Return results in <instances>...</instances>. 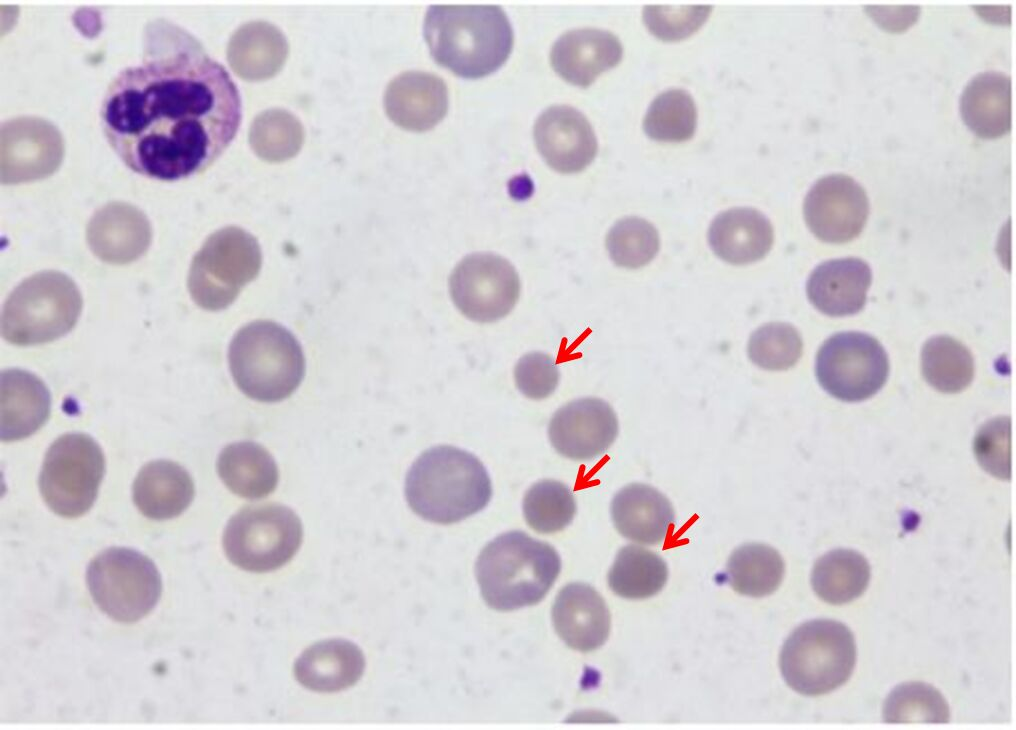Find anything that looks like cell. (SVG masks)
I'll return each instance as SVG.
<instances>
[{
    "label": "cell",
    "mask_w": 1016,
    "mask_h": 730,
    "mask_svg": "<svg viewBox=\"0 0 1016 730\" xmlns=\"http://www.w3.org/2000/svg\"><path fill=\"white\" fill-rule=\"evenodd\" d=\"M109 145L133 171L174 181L209 167L241 121L238 89L189 33L167 21L145 29L141 63L120 71L101 105Z\"/></svg>",
    "instance_id": "cell-1"
},
{
    "label": "cell",
    "mask_w": 1016,
    "mask_h": 730,
    "mask_svg": "<svg viewBox=\"0 0 1016 730\" xmlns=\"http://www.w3.org/2000/svg\"><path fill=\"white\" fill-rule=\"evenodd\" d=\"M424 36L434 60L466 78H479L505 63L514 34L497 5H432Z\"/></svg>",
    "instance_id": "cell-2"
},
{
    "label": "cell",
    "mask_w": 1016,
    "mask_h": 730,
    "mask_svg": "<svg viewBox=\"0 0 1016 730\" xmlns=\"http://www.w3.org/2000/svg\"><path fill=\"white\" fill-rule=\"evenodd\" d=\"M405 496L418 516L451 524L486 507L492 484L486 468L473 454L439 445L414 461L406 475Z\"/></svg>",
    "instance_id": "cell-3"
},
{
    "label": "cell",
    "mask_w": 1016,
    "mask_h": 730,
    "mask_svg": "<svg viewBox=\"0 0 1016 730\" xmlns=\"http://www.w3.org/2000/svg\"><path fill=\"white\" fill-rule=\"evenodd\" d=\"M561 570L553 546L522 531L497 536L480 552L475 566L481 595L495 610L510 611L538 603Z\"/></svg>",
    "instance_id": "cell-4"
},
{
    "label": "cell",
    "mask_w": 1016,
    "mask_h": 730,
    "mask_svg": "<svg viewBox=\"0 0 1016 730\" xmlns=\"http://www.w3.org/2000/svg\"><path fill=\"white\" fill-rule=\"evenodd\" d=\"M228 362L237 387L260 402L289 397L305 373L303 351L295 336L269 320L249 323L234 335Z\"/></svg>",
    "instance_id": "cell-5"
},
{
    "label": "cell",
    "mask_w": 1016,
    "mask_h": 730,
    "mask_svg": "<svg viewBox=\"0 0 1016 730\" xmlns=\"http://www.w3.org/2000/svg\"><path fill=\"white\" fill-rule=\"evenodd\" d=\"M856 663V644L841 622L817 619L798 626L786 639L779 666L789 687L806 696L829 693L843 685Z\"/></svg>",
    "instance_id": "cell-6"
},
{
    "label": "cell",
    "mask_w": 1016,
    "mask_h": 730,
    "mask_svg": "<svg viewBox=\"0 0 1016 730\" xmlns=\"http://www.w3.org/2000/svg\"><path fill=\"white\" fill-rule=\"evenodd\" d=\"M82 308L80 292L67 275L44 271L23 281L7 299L2 336L15 345L55 340L75 325Z\"/></svg>",
    "instance_id": "cell-7"
},
{
    "label": "cell",
    "mask_w": 1016,
    "mask_h": 730,
    "mask_svg": "<svg viewBox=\"0 0 1016 730\" xmlns=\"http://www.w3.org/2000/svg\"><path fill=\"white\" fill-rule=\"evenodd\" d=\"M89 592L109 617L136 622L157 604L162 593L161 575L154 562L130 548L111 547L99 553L86 573Z\"/></svg>",
    "instance_id": "cell-8"
},
{
    "label": "cell",
    "mask_w": 1016,
    "mask_h": 730,
    "mask_svg": "<svg viewBox=\"0 0 1016 730\" xmlns=\"http://www.w3.org/2000/svg\"><path fill=\"white\" fill-rule=\"evenodd\" d=\"M261 264V249L251 234L238 227L218 230L192 261L188 278L191 297L206 310L224 309L257 276Z\"/></svg>",
    "instance_id": "cell-9"
},
{
    "label": "cell",
    "mask_w": 1016,
    "mask_h": 730,
    "mask_svg": "<svg viewBox=\"0 0 1016 730\" xmlns=\"http://www.w3.org/2000/svg\"><path fill=\"white\" fill-rule=\"evenodd\" d=\"M303 539L299 517L280 504L247 506L228 521L223 548L229 561L251 572H267L285 565Z\"/></svg>",
    "instance_id": "cell-10"
},
{
    "label": "cell",
    "mask_w": 1016,
    "mask_h": 730,
    "mask_svg": "<svg viewBox=\"0 0 1016 730\" xmlns=\"http://www.w3.org/2000/svg\"><path fill=\"white\" fill-rule=\"evenodd\" d=\"M104 473L105 459L97 442L84 433L64 434L46 452L40 493L57 515L79 517L95 502Z\"/></svg>",
    "instance_id": "cell-11"
},
{
    "label": "cell",
    "mask_w": 1016,
    "mask_h": 730,
    "mask_svg": "<svg viewBox=\"0 0 1016 730\" xmlns=\"http://www.w3.org/2000/svg\"><path fill=\"white\" fill-rule=\"evenodd\" d=\"M815 374L822 388L833 397L848 402L862 401L885 384L889 360L874 337L861 332H840L820 347Z\"/></svg>",
    "instance_id": "cell-12"
},
{
    "label": "cell",
    "mask_w": 1016,
    "mask_h": 730,
    "mask_svg": "<svg viewBox=\"0 0 1016 730\" xmlns=\"http://www.w3.org/2000/svg\"><path fill=\"white\" fill-rule=\"evenodd\" d=\"M520 279L504 257L473 253L464 257L449 277V292L457 309L479 323L497 321L509 314L520 295Z\"/></svg>",
    "instance_id": "cell-13"
},
{
    "label": "cell",
    "mask_w": 1016,
    "mask_h": 730,
    "mask_svg": "<svg viewBox=\"0 0 1016 730\" xmlns=\"http://www.w3.org/2000/svg\"><path fill=\"white\" fill-rule=\"evenodd\" d=\"M810 231L828 243H845L863 230L869 202L864 188L852 177L834 173L818 179L803 204Z\"/></svg>",
    "instance_id": "cell-14"
},
{
    "label": "cell",
    "mask_w": 1016,
    "mask_h": 730,
    "mask_svg": "<svg viewBox=\"0 0 1016 730\" xmlns=\"http://www.w3.org/2000/svg\"><path fill=\"white\" fill-rule=\"evenodd\" d=\"M64 152L59 131L34 117L9 120L1 128V181L16 184L49 176Z\"/></svg>",
    "instance_id": "cell-15"
},
{
    "label": "cell",
    "mask_w": 1016,
    "mask_h": 730,
    "mask_svg": "<svg viewBox=\"0 0 1016 730\" xmlns=\"http://www.w3.org/2000/svg\"><path fill=\"white\" fill-rule=\"evenodd\" d=\"M619 431L613 408L594 397L573 400L552 416L548 435L554 449L575 460H592L604 454Z\"/></svg>",
    "instance_id": "cell-16"
},
{
    "label": "cell",
    "mask_w": 1016,
    "mask_h": 730,
    "mask_svg": "<svg viewBox=\"0 0 1016 730\" xmlns=\"http://www.w3.org/2000/svg\"><path fill=\"white\" fill-rule=\"evenodd\" d=\"M534 140L546 163L561 173L586 168L597 153L595 132L585 117L569 105L545 109L534 124Z\"/></svg>",
    "instance_id": "cell-17"
},
{
    "label": "cell",
    "mask_w": 1016,
    "mask_h": 730,
    "mask_svg": "<svg viewBox=\"0 0 1016 730\" xmlns=\"http://www.w3.org/2000/svg\"><path fill=\"white\" fill-rule=\"evenodd\" d=\"M552 621L567 646L590 652L610 633L611 617L602 596L590 585L575 582L563 587L552 606Z\"/></svg>",
    "instance_id": "cell-18"
},
{
    "label": "cell",
    "mask_w": 1016,
    "mask_h": 730,
    "mask_svg": "<svg viewBox=\"0 0 1016 730\" xmlns=\"http://www.w3.org/2000/svg\"><path fill=\"white\" fill-rule=\"evenodd\" d=\"M623 56L619 38L598 28L569 30L553 44L550 62L566 81L587 87L602 72L616 66Z\"/></svg>",
    "instance_id": "cell-19"
},
{
    "label": "cell",
    "mask_w": 1016,
    "mask_h": 730,
    "mask_svg": "<svg viewBox=\"0 0 1016 730\" xmlns=\"http://www.w3.org/2000/svg\"><path fill=\"white\" fill-rule=\"evenodd\" d=\"M87 240L94 254L112 264H126L148 248L151 228L146 216L126 203H110L89 222Z\"/></svg>",
    "instance_id": "cell-20"
},
{
    "label": "cell",
    "mask_w": 1016,
    "mask_h": 730,
    "mask_svg": "<svg viewBox=\"0 0 1016 730\" xmlns=\"http://www.w3.org/2000/svg\"><path fill=\"white\" fill-rule=\"evenodd\" d=\"M872 281L869 265L854 257L829 260L810 274L806 292L808 299L828 316H847L865 305Z\"/></svg>",
    "instance_id": "cell-21"
},
{
    "label": "cell",
    "mask_w": 1016,
    "mask_h": 730,
    "mask_svg": "<svg viewBox=\"0 0 1016 730\" xmlns=\"http://www.w3.org/2000/svg\"><path fill=\"white\" fill-rule=\"evenodd\" d=\"M611 517L625 538L644 545L660 544L674 522L669 499L656 488L632 483L621 488L611 502Z\"/></svg>",
    "instance_id": "cell-22"
},
{
    "label": "cell",
    "mask_w": 1016,
    "mask_h": 730,
    "mask_svg": "<svg viewBox=\"0 0 1016 730\" xmlns=\"http://www.w3.org/2000/svg\"><path fill=\"white\" fill-rule=\"evenodd\" d=\"M774 240L773 227L760 211L735 207L719 213L708 229V242L722 260L743 265L763 258Z\"/></svg>",
    "instance_id": "cell-23"
},
{
    "label": "cell",
    "mask_w": 1016,
    "mask_h": 730,
    "mask_svg": "<svg viewBox=\"0 0 1016 730\" xmlns=\"http://www.w3.org/2000/svg\"><path fill=\"white\" fill-rule=\"evenodd\" d=\"M364 669L365 658L357 645L330 639L308 647L296 660L294 674L310 690L336 692L354 685Z\"/></svg>",
    "instance_id": "cell-24"
},
{
    "label": "cell",
    "mask_w": 1016,
    "mask_h": 730,
    "mask_svg": "<svg viewBox=\"0 0 1016 730\" xmlns=\"http://www.w3.org/2000/svg\"><path fill=\"white\" fill-rule=\"evenodd\" d=\"M50 393L34 374L20 369L1 373V440L24 439L50 414Z\"/></svg>",
    "instance_id": "cell-25"
},
{
    "label": "cell",
    "mask_w": 1016,
    "mask_h": 730,
    "mask_svg": "<svg viewBox=\"0 0 1016 730\" xmlns=\"http://www.w3.org/2000/svg\"><path fill=\"white\" fill-rule=\"evenodd\" d=\"M959 109L966 126L985 139L1011 130V77L999 71L976 74L960 96Z\"/></svg>",
    "instance_id": "cell-26"
},
{
    "label": "cell",
    "mask_w": 1016,
    "mask_h": 730,
    "mask_svg": "<svg viewBox=\"0 0 1016 730\" xmlns=\"http://www.w3.org/2000/svg\"><path fill=\"white\" fill-rule=\"evenodd\" d=\"M189 473L169 460L144 465L133 483V501L146 517L165 520L180 515L194 498Z\"/></svg>",
    "instance_id": "cell-27"
},
{
    "label": "cell",
    "mask_w": 1016,
    "mask_h": 730,
    "mask_svg": "<svg viewBox=\"0 0 1016 730\" xmlns=\"http://www.w3.org/2000/svg\"><path fill=\"white\" fill-rule=\"evenodd\" d=\"M391 116L401 126L417 131L434 127L448 110L446 83L427 72H407L398 77L389 92Z\"/></svg>",
    "instance_id": "cell-28"
},
{
    "label": "cell",
    "mask_w": 1016,
    "mask_h": 730,
    "mask_svg": "<svg viewBox=\"0 0 1016 730\" xmlns=\"http://www.w3.org/2000/svg\"><path fill=\"white\" fill-rule=\"evenodd\" d=\"M216 466L228 489L244 498L266 497L278 484V467L272 455L252 441L235 442L224 447Z\"/></svg>",
    "instance_id": "cell-29"
},
{
    "label": "cell",
    "mask_w": 1016,
    "mask_h": 730,
    "mask_svg": "<svg viewBox=\"0 0 1016 730\" xmlns=\"http://www.w3.org/2000/svg\"><path fill=\"white\" fill-rule=\"evenodd\" d=\"M870 580L866 558L851 549H835L814 563L811 585L816 595L832 605H842L860 597Z\"/></svg>",
    "instance_id": "cell-30"
},
{
    "label": "cell",
    "mask_w": 1016,
    "mask_h": 730,
    "mask_svg": "<svg viewBox=\"0 0 1016 730\" xmlns=\"http://www.w3.org/2000/svg\"><path fill=\"white\" fill-rule=\"evenodd\" d=\"M784 570V561L776 549L763 543H746L729 556L726 576L739 594L763 597L780 586Z\"/></svg>",
    "instance_id": "cell-31"
},
{
    "label": "cell",
    "mask_w": 1016,
    "mask_h": 730,
    "mask_svg": "<svg viewBox=\"0 0 1016 730\" xmlns=\"http://www.w3.org/2000/svg\"><path fill=\"white\" fill-rule=\"evenodd\" d=\"M668 579V567L657 553L637 545L622 547L609 570L610 589L626 599H645L659 593Z\"/></svg>",
    "instance_id": "cell-32"
},
{
    "label": "cell",
    "mask_w": 1016,
    "mask_h": 730,
    "mask_svg": "<svg viewBox=\"0 0 1016 730\" xmlns=\"http://www.w3.org/2000/svg\"><path fill=\"white\" fill-rule=\"evenodd\" d=\"M921 368L925 380L944 393L964 390L974 375L970 351L947 335L934 336L926 341L921 353Z\"/></svg>",
    "instance_id": "cell-33"
},
{
    "label": "cell",
    "mask_w": 1016,
    "mask_h": 730,
    "mask_svg": "<svg viewBox=\"0 0 1016 730\" xmlns=\"http://www.w3.org/2000/svg\"><path fill=\"white\" fill-rule=\"evenodd\" d=\"M697 110L693 97L684 89H668L650 103L643 119L644 132L658 141L680 142L695 132Z\"/></svg>",
    "instance_id": "cell-34"
},
{
    "label": "cell",
    "mask_w": 1016,
    "mask_h": 730,
    "mask_svg": "<svg viewBox=\"0 0 1016 730\" xmlns=\"http://www.w3.org/2000/svg\"><path fill=\"white\" fill-rule=\"evenodd\" d=\"M949 706L938 689L910 681L896 686L886 697L883 720L886 723H936L949 721Z\"/></svg>",
    "instance_id": "cell-35"
},
{
    "label": "cell",
    "mask_w": 1016,
    "mask_h": 730,
    "mask_svg": "<svg viewBox=\"0 0 1016 730\" xmlns=\"http://www.w3.org/2000/svg\"><path fill=\"white\" fill-rule=\"evenodd\" d=\"M575 513L573 492L560 481H538L526 491L523 498L526 523L538 533L561 531L571 523Z\"/></svg>",
    "instance_id": "cell-36"
},
{
    "label": "cell",
    "mask_w": 1016,
    "mask_h": 730,
    "mask_svg": "<svg viewBox=\"0 0 1016 730\" xmlns=\"http://www.w3.org/2000/svg\"><path fill=\"white\" fill-rule=\"evenodd\" d=\"M660 246L658 231L647 220L625 217L618 220L606 236V248L612 261L635 269L648 264Z\"/></svg>",
    "instance_id": "cell-37"
},
{
    "label": "cell",
    "mask_w": 1016,
    "mask_h": 730,
    "mask_svg": "<svg viewBox=\"0 0 1016 730\" xmlns=\"http://www.w3.org/2000/svg\"><path fill=\"white\" fill-rule=\"evenodd\" d=\"M803 343L790 324L772 322L755 330L748 341L749 359L766 370H786L800 359Z\"/></svg>",
    "instance_id": "cell-38"
},
{
    "label": "cell",
    "mask_w": 1016,
    "mask_h": 730,
    "mask_svg": "<svg viewBox=\"0 0 1016 730\" xmlns=\"http://www.w3.org/2000/svg\"><path fill=\"white\" fill-rule=\"evenodd\" d=\"M712 6H645L643 21L657 38L677 41L697 31L709 17Z\"/></svg>",
    "instance_id": "cell-39"
},
{
    "label": "cell",
    "mask_w": 1016,
    "mask_h": 730,
    "mask_svg": "<svg viewBox=\"0 0 1016 730\" xmlns=\"http://www.w3.org/2000/svg\"><path fill=\"white\" fill-rule=\"evenodd\" d=\"M1009 417H997L983 424L974 438V454L982 468L999 479H1010Z\"/></svg>",
    "instance_id": "cell-40"
},
{
    "label": "cell",
    "mask_w": 1016,
    "mask_h": 730,
    "mask_svg": "<svg viewBox=\"0 0 1016 730\" xmlns=\"http://www.w3.org/2000/svg\"><path fill=\"white\" fill-rule=\"evenodd\" d=\"M560 373L552 356L543 352H530L522 356L514 369L518 390L530 399L550 396L557 388Z\"/></svg>",
    "instance_id": "cell-41"
}]
</instances>
